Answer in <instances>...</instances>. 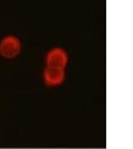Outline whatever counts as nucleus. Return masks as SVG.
Returning <instances> with one entry per match:
<instances>
[{"label":"nucleus","mask_w":133,"mask_h":149,"mask_svg":"<svg viewBox=\"0 0 133 149\" xmlns=\"http://www.w3.org/2000/svg\"><path fill=\"white\" fill-rule=\"evenodd\" d=\"M69 64V54L64 48L54 47L46 53L45 67L66 70Z\"/></svg>","instance_id":"2"},{"label":"nucleus","mask_w":133,"mask_h":149,"mask_svg":"<svg viewBox=\"0 0 133 149\" xmlns=\"http://www.w3.org/2000/svg\"><path fill=\"white\" fill-rule=\"evenodd\" d=\"M22 43L15 35H6L0 40V56L3 59H15L21 54Z\"/></svg>","instance_id":"1"},{"label":"nucleus","mask_w":133,"mask_h":149,"mask_svg":"<svg viewBox=\"0 0 133 149\" xmlns=\"http://www.w3.org/2000/svg\"><path fill=\"white\" fill-rule=\"evenodd\" d=\"M66 70L45 67L42 73L43 81L48 88H58L66 81Z\"/></svg>","instance_id":"3"}]
</instances>
